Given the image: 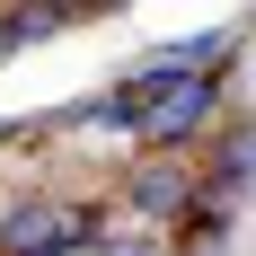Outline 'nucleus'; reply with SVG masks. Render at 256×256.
<instances>
[{"label": "nucleus", "mask_w": 256, "mask_h": 256, "mask_svg": "<svg viewBox=\"0 0 256 256\" xmlns=\"http://www.w3.org/2000/svg\"><path fill=\"white\" fill-rule=\"evenodd\" d=\"M204 115H212V80H204V71H177V80H159V88H150V106H142L132 124H142V142H150V150L177 159L186 142L204 132Z\"/></svg>", "instance_id": "1"}, {"label": "nucleus", "mask_w": 256, "mask_h": 256, "mask_svg": "<svg viewBox=\"0 0 256 256\" xmlns=\"http://www.w3.org/2000/svg\"><path fill=\"white\" fill-rule=\"evenodd\" d=\"M194 194H204V177H194L186 159H168V150H150V159L124 177L132 221H150V230H159V221H186V212H194Z\"/></svg>", "instance_id": "2"}, {"label": "nucleus", "mask_w": 256, "mask_h": 256, "mask_svg": "<svg viewBox=\"0 0 256 256\" xmlns=\"http://www.w3.org/2000/svg\"><path fill=\"white\" fill-rule=\"evenodd\" d=\"M88 256H177V238H168V230H150V221H98Z\"/></svg>", "instance_id": "3"}]
</instances>
